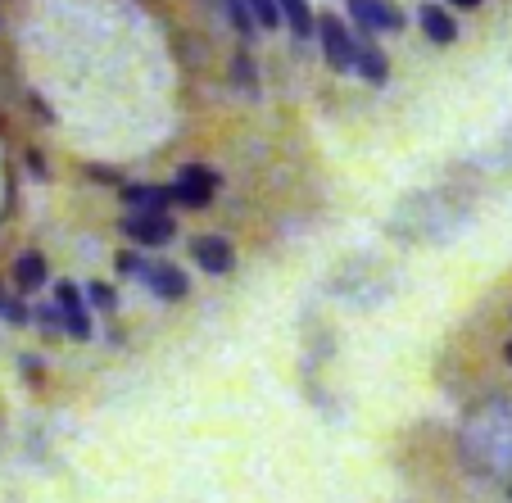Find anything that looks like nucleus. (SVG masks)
I'll list each match as a JSON object with an SVG mask.
<instances>
[{"instance_id": "obj_5", "label": "nucleus", "mask_w": 512, "mask_h": 503, "mask_svg": "<svg viewBox=\"0 0 512 503\" xmlns=\"http://www.w3.org/2000/svg\"><path fill=\"white\" fill-rule=\"evenodd\" d=\"M118 227H123V236L136 250H159V245H168L177 236L173 213H127Z\"/></svg>"}, {"instance_id": "obj_6", "label": "nucleus", "mask_w": 512, "mask_h": 503, "mask_svg": "<svg viewBox=\"0 0 512 503\" xmlns=\"http://www.w3.org/2000/svg\"><path fill=\"white\" fill-rule=\"evenodd\" d=\"M55 304L64 313V336L73 340H91V304H87V286L78 281H55Z\"/></svg>"}, {"instance_id": "obj_25", "label": "nucleus", "mask_w": 512, "mask_h": 503, "mask_svg": "<svg viewBox=\"0 0 512 503\" xmlns=\"http://www.w3.org/2000/svg\"><path fill=\"white\" fill-rule=\"evenodd\" d=\"M508 499H512V485H508Z\"/></svg>"}, {"instance_id": "obj_20", "label": "nucleus", "mask_w": 512, "mask_h": 503, "mask_svg": "<svg viewBox=\"0 0 512 503\" xmlns=\"http://www.w3.org/2000/svg\"><path fill=\"white\" fill-rule=\"evenodd\" d=\"M23 372H28V381H41V363H37V358H23Z\"/></svg>"}, {"instance_id": "obj_2", "label": "nucleus", "mask_w": 512, "mask_h": 503, "mask_svg": "<svg viewBox=\"0 0 512 503\" xmlns=\"http://www.w3.org/2000/svg\"><path fill=\"white\" fill-rule=\"evenodd\" d=\"M218 186H223V177L213 173V168L182 164V168H177V182L168 186V195H173V204H182V209H209Z\"/></svg>"}, {"instance_id": "obj_4", "label": "nucleus", "mask_w": 512, "mask_h": 503, "mask_svg": "<svg viewBox=\"0 0 512 503\" xmlns=\"http://www.w3.org/2000/svg\"><path fill=\"white\" fill-rule=\"evenodd\" d=\"M186 254H191V263L200 272H209V277H227V272H236V245L227 241V236H218V232L191 236Z\"/></svg>"}, {"instance_id": "obj_18", "label": "nucleus", "mask_w": 512, "mask_h": 503, "mask_svg": "<svg viewBox=\"0 0 512 503\" xmlns=\"http://www.w3.org/2000/svg\"><path fill=\"white\" fill-rule=\"evenodd\" d=\"M32 322H37V327H46V331H64V313H59L55 300L37 304V309H32Z\"/></svg>"}, {"instance_id": "obj_23", "label": "nucleus", "mask_w": 512, "mask_h": 503, "mask_svg": "<svg viewBox=\"0 0 512 503\" xmlns=\"http://www.w3.org/2000/svg\"><path fill=\"white\" fill-rule=\"evenodd\" d=\"M28 168H32V173H46V164H41L37 150H28Z\"/></svg>"}, {"instance_id": "obj_8", "label": "nucleus", "mask_w": 512, "mask_h": 503, "mask_svg": "<svg viewBox=\"0 0 512 503\" xmlns=\"http://www.w3.org/2000/svg\"><path fill=\"white\" fill-rule=\"evenodd\" d=\"M417 28H422V37L435 41V46H454V41H458L454 10H449V5H435V0L417 5Z\"/></svg>"}, {"instance_id": "obj_15", "label": "nucleus", "mask_w": 512, "mask_h": 503, "mask_svg": "<svg viewBox=\"0 0 512 503\" xmlns=\"http://www.w3.org/2000/svg\"><path fill=\"white\" fill-rule=\"evenodd\" d=\"M87 304L100 313H114L118 309V291L109 286V281H87Z\"/></svg>"}, {"instance_id": "obj_13", "label": "nucleus", "mask_w": 512, "mask_h": 503, "mask_svg": "<svg viewBox=\"0 0 512 503\" xmlns=\"http://www.w3.org/2000/svg\"><path fill=\"white\" fill-rule=\"evenodd\" d=\"M223 14H227V23L236 28V37L254 41V32H263L259 19H254V10H250V0H223Z\"/></svg>"}, {"instance_id": "obj_12", "label": "nucleus", "mask_w": 512, "mask_h": 503, "mask_svg": "<svg viewBox=\"0 0 512 503\" xmlns=\"http://www.w3.org/2000/svg\"><path fill=\"white\" fill-rule=\"evenodd\" d=\"M281 5V23L290 28L295 41H313L318 37V14H313L309 0H277Z\"/></svg>"}, {"instance_id": "obj_22", "label": "nucleus", "mask_w": 512, "mask_h": 503, "mask_svg": "<svg viewBox=\"0 0 512 503\" xmlns=\"http://www.w3.org/2000/svg\"><path fill=\"white\" fill-rule=\"evenodd\" d=\"M91 177H96V182H118L114 168H91Z\"/></svg>"}, {"instance_id": "obj_11", "label": "nucleus", "mask_w": 512, "mask_h": 503, "mask_svg": "<svg viewBox=\"0 0 512 503\" xmlns=\"http://www.w3.org/2000/svg\"><path fill=\"white\" fill-rule=\"evenodd\" d=\"M123 204H127V213H168L173 195H168V186L127 182V186H123Z\"/></svg>"}, {"instance_id": "obj_3", "label": "nucleus", "mask_w": 512, "mask_h": 503, "mask_svg": "<svg viewBox=\"0 0 512 503\" xmlns=\"http://www.w3.org/2000/svg\"><path fill=\"white\" fill-rule=\"evenodd\" d=\"M358 37H381V32H404V10L395 0H345Z\"/></svg>"}, {"instance_id": "obj_21", "label": "nucleus", "mask_w": 512, "mask_h": 503, "mask_svg": "<svg viewBox=\"0 0 512 503\" xmlns=\"http://www.w3.org/2000/svg\"><path fill=\"white\" fill-rule=\"evenodd\" d=\"M449 10H481V0H445Z\"/></svg>"}, {"instance_id": "obj_17", "label": "nucleus", "mask_w": 512, "mask_h": 503, "mask_svg": "<svg viewBox=\"0 0 512 503\" xmlns=\"http://www.w3.org/2000/svg\"><path fill=\"white\" fill-rule=\"evenodd\" d=\"M250 10H254V19H259L263 32L281 28V5H277V0H250Z\"/></svg>"}, {"instance_id": "obj_14", "label": "nucleus", "mask_w": 512, "mask_h": 503, "mask_svg": "<svg viewBox=\"0 0 512 503\" xmlns=\"http://www.w3.org/2000/svg\"><path fill=\"white\" fill-rule=\"evenodd\" d=\"M232 78H236V87H241L245 96H259V68H254L250 50H241V55L232 59Z\"/></svg>"}, {"instance_id": "obj_9", "label": "nucleus", "mask_w": 512, "mask_h": 503, "mask_svg": "<svg viewBox=\"0 0 512 503\" xmlns=\"http://www.w3.org/2000/svg\"><path fill=\"white\" fill-rule=\"evenodd\" d=\"M46 281H50V263L41 250H23L19 259H14V291L19 295H37Z\"/></svg>"}, {"instance_id": "obj_19", "label": "nucleus", "mask_w": 512, "mask_h": 503, "mask_svg": "<svg viewBox=\"0 0 512 503\" xmlns=\"http://www.w3.org/2000/svg\"><path fill=\"white\" fill-rule=\"evenodd\" d=\"M145 263H150V259H145L141 250H123V254H118V272H123V277H136V281H141Z\"/></svg>"}, {"instance_id": "obj_16", "label": "nucleus", "mask_w": 512, "mask_h": 503, "mask_svg": "<svg viewBox=\"0 0 512 503\" xmlns=\"http://www.w3.org/2000/svg\"><path fill=\"white\" fill-rule=\"evenodd\" d=\"M0 318L14 322V327H23V322H32V309L19 300V295H0Z\"/></svg>"}, {"instance_id": "obj_10", "label": "nucleus", "mask_w": 512, "mask_h": 503, "mask_svg": "<svg viewBox=\"0 0 512 503\" xmlns=\"http://www.w3.org/2000/svg\"><path fill=\"white\" fill-rule=\"evenodd\" d=\"M354 73L363 82H372V87H386V82H390V59H386V50L377 46V37H363V41H358Z\"/></svg>"}, {"instance_id": "obj_1", "label": "nucleus", "mask_w": 512, "mask_h": 503, "mask_svg": "<svg viewBox=\"0 0 512 503\" xmlns=\"http://www.w3.org/2000/svg\"><path fill=\"white\" fill-rule=\"evenodd\" d=\"M318 41H322V59H327L336 73H354L358 59V32H349V23L340 14H318Z\"/></svg>"}, {"instance_id": "obj_7", "label": "nucleus", "mask_w": 512, "mask_h": 503, "mask_svg": "<svg viewBox=\"0 0 512 503\" xmlns=\"http://www.w3.org/2000/svg\"><path fill=\"white\" fill-rule=\"evenodd\" d=\"M141 286L155 295V300H164V304H177V300H186V295H191V281H186V272L177 268V263H164V259H150V263H145Z\"/></svg>"}, {"instance_id": "obj_24", "label": "nucleus", "mask_w": 512, "mask_h": 503, "mask_svg": "<svg viewBox=\"0 0 512 503\" xmlns=\"http://www.w3.org/2000/svg\"><path fill=\"white\" fill-rule=\"evenodd\" d=\"M503 358H508V368H512V340H508V345H503Z\"/></svg>"}]
</instances>
